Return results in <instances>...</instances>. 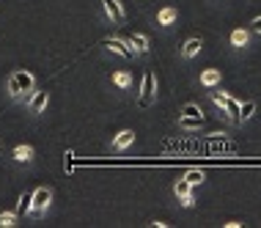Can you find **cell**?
<instances>
[{
	"label": "cell",
	"instance_id": "obj_1",
	"mask_svg": "<svg viewBox=\"0 0 261 228\" xmlns=\"http://www.w3.org/2000/svg\"><path fill=\"white\" fill-rule=\"evenodd\" d=\"M154 94H157V83H154V72H151V69H146L143 83H140V96H138V105H140V108H149V105L154 102Z\"/></svg>",
	"mask_w": 261,
	"mask_h": 228
},
{
	"label": "cell",
	"instance_id": "obj_2",
	"mask_svg": "<svg viewBox=\"0 0 261 228\" xmlns=\"http://www.w3.org/2000/svg\"><path fill=\"white\" fill-rule=\"evenodd\" d=\"M9 91L14 96H19L22 91H33V74H28V72H14L9 77Z\"/></svg>",
	"mask_w": 261,
	"mask_h": 228
},
{
	"label": "cell",
	"instance_id": "obj_3",
	"mask_svg": "<svg viewBox=\"0 0 261 228\" xmlns=\"http://www.w3.org/2000/svg\"><path fill=\"white\" fill-rule=\"evenodd\" d=\"M53 201V192L47 187H39L36 192H31V212L33 215H41V212H47V206Z\"/></svg>",
	"mask_w": 261,
	"mask_h": 228
},
{
	"label": "cell",
	"instance_id": "obj_4",
	"mask_svg": "<svg viewBox=\"0 0 261 228\" xmlns=\"http://www.w3.org/2000/svg\"><path fill=\"white\" fill-rule=\"evenodd\" d=\"M102 47L105 49H110V53H116V55H121V58H135V49H132L126 41H121V39H105L102 41Z\"/></svg>",
	"mask_w": 261,
	"mask_h": 228
},
{
	"label": "cell",
	"instance_id": "obj_5",
	"mask_svg": "<svg viewBox=\"0 0 261 228\" xmlns=\"http://www.w3.org/2000/svg\"><path fill=\"white\" fill-rule=\"evenodd\" d=\"M105 3V11H108V17L113 19V25H124V19H126V14L121 9V3L118 0H102Z\"/></svg>",
	"mask_w": 261,
	"mask_h": 228
},
{
	"label": "cell",
	"instance_id": "obj_6",
	"mask_svg": "<svg viewBox=\"0 0 261 228\" xmlns=\"http://www.w3.org/2000/svg\"><path fill=\"white\" fill-rule=\"evenodd\" d=\"M190 187H193V184H190L187 179L176 182V195H179V201L185 204V206H193V204H195V201H193V192H190Z\"/></svg>",
	"mask_w": 261,
	"mask_h": 228
},
{
	"label": "cell",
	"instance_id": "obj_7",
	"mask_svg": "<svg viewBox=\"0 0 261 228\" xmlns=\"http://www.w3.org/2000/svg\"><path fill=\"white\" fill-rule=\"evenodd\" d=\"M126 44H129L132 49H135L138 55H146V53H149V39H146V36H140V33H132V36L126 39Z\"/></svg>",
	"mask_w": 261,
	"mask_h": 228
},
{
	"label": "cell",
	"instance_id": "obj_8",
	"mask_svg": "<svg viewBox=\"0 0 261 228\" xmlns=\"http://www.w3.org/2000/svg\"><path fill=\"white\" fill-rule=\"evenodd\" d=\"M132 140H135V132H132V130H121V132L116 135V140H113V148H116V151H121V148L132 146Z\"/></svg>",
	"mask_w": 261,
	"mask_h": 228
},
{
	"label": "cell",
	"instance_id": "obj_9",
	"mask_svg": "<svg viewBox=\"0 0 261 228\" xmlns=\"http://www.w3.org/2000/svg\"><path fill=\"white\" fill-rule=\"evenodd\" d=\"M47 108V91H36V94L31 96V110L33 113H41Z\"/></svg>",
	"mask_w": 261,
	"mask_h": 228
},
{
	"label": "cell",
	"instance_id": "obj_10",
	"mask_svg": "<svg viewBox=\"0 0 261 228\" xmlns=\"http://www.w3.org/2000/svg\"><path fill=\"white\" fill-rule=\"evenodd\" d=\"M223 110L225 113H228V118L231 121H234V124H239V102H237V99H225V102H223Z\"/></svg>",
	"mask_w": 261,
	"mask_h": 228
},
{
	"label": "cell",
	"instance_id": "obj_11",
	"mask_svg": "<svg viewBox=\"0 0 261 228\" xmlns=\"http://www.w3.org/2000/svg\"><path fill=\"white\" fill-rule=\"evenodd\" d=\"M179 126H185V130H198V126H203V116H179Z\"/></svg>",
	"mask_w": 261,
	"mask_h": 228
},
{
	"label": "cell",
	"instance_id": "obj_12",
	"mask_svg": "<svg viewBox=\"0 0 261 228\" xmlns=\"http://www.w3.org/2000/svg\"><path fill=\"white\" fill-rule=\"evenodd\" d=\"M248 39H250V33L245 31V28H237V31L231 33V44L234 47H248Z\"/></svg>",
	"mask_w": 261,
	"mask_h": 228
},
{
	"label": "cell",
	"instance_id": "obj_13",
	"mask_svg": "<svg viewBox=\"0 0 261 228\" xmlns=\"http://www.w3.org/2000/svg\"><path fill=\"white\" fill-rule=\"evenodd\" d=\"M201 83L206 85V88H215V85L220 83V72H217V69H206V72L201 74Z\"/></svg>",
	"mask_w": 261,
	"mask_h": 228
},
{
	"label": "cell",
	"instance_id": "obj_14",
	"mask_svg": "<svg viewBox=\"0 0 261 228\" xmlns=\"http://www.w3.org/2000/svg\"><path fill=\"white\" fill-rule=\"evenodd\" d=\"M157 22L160 25H173L176 22V9H171V6H168V9H162L157 14Z\"/></svg>",
	"mask_w": 261,
	"mask_h": 228
},
{
	"label": "cell",
	"instance_id": "obj_15",
	"mask_svg": "<svg viewBox=\"0 0 261 228\" xmlns=\"http://www.w3.org/2000/svg\"><path fill=\"white\" fill-rule=\"evenodd\" d=\"M198 49H201V39H190L185 47H181V55L185 58H193V55H198Z\"/></svg>",
	"mask_w": 261,
	"mask_h": 228
},
{
	"label": "cell",
	"instance_id": "obj_16",
	"mask_svg": "<svg viewBox=\"0 0 261 228\" xmlns=\"http://www.w3.org/2000/svg\"><path fill=\"white\" fill-rule=\"evenodd\" d=\"M14 160L31 162V160H33V148H31V146H17V148H14Z\"/></svg>",
	"mask_w": 261,
	"mask_h": 228
},
{
	"label": "cell",
	"instance_id": "obj_17",
	"mask_svg": "<svg viewBox=\"0 0 261 228\" xmlns=\"http://www.w3.org/2000/svg\"><path fill=\"white\" fill-rule=\"evenodd\" d=\"M132 77L129 72H113V85H118V88H129Z\"/></svg>",
	"mask_w": 261,
	"mask_h": 228
},
{
	"label": "cell",
	"instance_id": "obj_18",
	"mask_svg": "<svg viewBox=\"0 0 261 228\" xmlns=\"http://www.w3.org/2000/svg\"><path fill=\"white\" fill-rule=\"evenodd\" d=\"M253 113H256V102H245V105H239V121H248Z\"/></svg>",
	"mask_w": 261,
	"mask_h": 228
},
{
	"label": "cell",
	"instance_id": "obj_19",
	"mask_svg": "<svg viewBox=\"0 0 261 228\" xmlns=\"http://www.w3.org/2000/svg\"><path fill=\"white\" fill-rule=\"evenodd\" d=\"M28 212H31V192H25L19 198V206H17V215H28Z\"/></svg>",
	"mask_w": 261,
	"mask_h": 228
},
{
	"label": "cell",
	"instance_id": "obj_20",
	"mask_svg": "<svg viewBox=\"0 0 261 228\" xmlns=\"http://www.w3.org/2000/svg\"><path fill=\"white\" fill-rule=\"evenodd\" d=\"M185 179H187L190 184H201L203 179H206V173H203V170H190V173L185 176Z\"/></svg>",
	"mask_w": 261,
	"mask_h": 228
},
{
	"label": "cell",
	"instance_id": "obj_21",
	"mask_svg": "<svg viewBox=\"0 0 261 228\" xmlns=\"http://www.w3.org/2000/svg\"><path fill=\"white\" fill-rule=\"evenodd\" d=\"M63 170H66V173H72V170H74V154L72 151L63 154Z\"/></svg>",
	"mask_w": 261,
	"mask_h": 228
},
{
	"label": "cell",
	"instance_id": "obj_22",
	"mask_svg": "<svg viewBox=\"0 0 261 228\" xmlns=\"http://www.w3.org/2000/svg\"><path fill=\"white\" fill-rule=\"evenodd\" d=\"M181 116H203L198 105H185V110H181Z\"/></svg>",
	"mask_w": 261,
	"mask_h": 228
},
{
	"label": "cell",
	"instance_id": "obj_23",
	"mask_svg": "<svg viewBox=\"0 0 261 228\" xmlns=\"http://www.w3.org/2000/svg\"><path fill=\"white\" fill-rule=\"evenodd\" d=\"M212 99H215V105H220V108H223V102L228 99V94H223V91H212Z\"/></svg>",
	"mask_w": 261,
	"mask_h": 228
},
{
	"label": "cell",
	"instance_id": "obj_24",
	"mask_svg": "<svg viewBox=\"0 0 261 228\" xmlns=\"http://www.w3.org/2000/svg\"><path fill=\"white\" fill-rule=\"evenodd\" d=\"M14 217H17V215H9V212H3V215H0V225H14Z\"/></svg>",
	"mask_w": 261,
	"mask_h": 228
},
{
	"label": "cell",
	"instance_id": "obj_25",
	"mask_svg": "<svg viewBox=\"0 0 261 228\" xmlns=\"http://www.w3.org/2000/svg\"><path fill=\"white\" fill-rule=\"evenodd\" d=\"M250 31H253V33H261V17H256V19L250 22Z\"/></svg>",
	"mask_w": 261,
	"mask_h": 228
}]
</instances>
